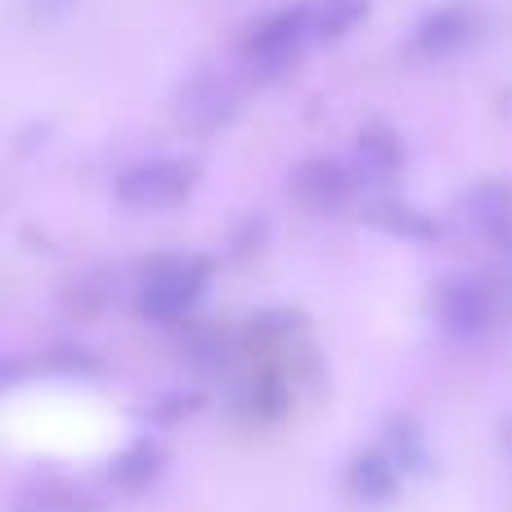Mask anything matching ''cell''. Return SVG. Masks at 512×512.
Segmentation results:
<instances>
[{"instance_id":"cell-1","label":"cell","mask_w":512,"mask_h":512,"mask_svg":"<svg viewBox=\"0 0 512 512\" xmlns=\"http://www.w3.org/2000/svg\"><path fill=\"white\" fill-rule=\"evenodd\" d=\"M315 45V23H310V5H279L265 9L261 18H252L239 36V68L252 81L270 86V81L288 77L306 50Z\"/></svg>"},{"instance_id":"cell-2","label":"cell","mask_w":512,"mask_h":512,"mask_svg":"<svg viewBox=\"0 0 512 512\" xmlns=\"http://www.w3.org/2000/svg\"><path fill=\"white\" fill-rule=\"evenodd\" d=\"M207 270L203 256H153L140 265V283H135V310L153 324H176L203 301L207 292Z\"/></svg>"},{"instance_id":"cell-3","label":"cell","mask_w":512,"mask_h":512,"mask_svg":"<svg viewBox=\"0 0 512 512\" xmlns=\"http://www.w3.org/2000/svg\"><path fill=\"white\" fill-rule=\"evenodd\" d=\"M198 189V167L189 158H144L113 180V194L131 212H171Z\"/></svg>"},{"instance_id":"cell-4","label":"cell","mask_w":512,"mask_h":512,"mask_svg":"<svg viewBox=\"0 0 512 512\" xmlns=\"http://www.w3.org/2000/svg\"><path fill=\"white\" fill-rule=\"evenodd\" d=\"M477 32H481V9L472 5V0H445V5L427 9V14L409 27L405 50L414 54V59L436 63V59L459 54L463 45H472Z\"/></svg>"},{"instance_id":"cell-5","label":"cell","mask_w":512,"mask_h":512,"mask_svg":"<svg viewBox=\"0 0 512 512\" xmlns=\"http://www.w3.org/2000/svg\"><path fill=\"white\" fill-rule=\"evenodd\" d=\"M171 108L194 131H221V126H230L239 117V90L225 77H216V72H194V77H185L176 86Z\"/></svg>"},{"instance_id":"cell-6","label":"cell","mask_w":512,"mask_h":512,"mask_svg":"<svg viewBox=\"0 0 512 512\" xmlns=\"http://www.w3.org/2000/svg\"><path fill=\"white\" fill-rule=\"evenodd\" d=\"M355 185H360L355 171L346 167V162H333V158H306V162H297L288 176L292 203L315 212V216L342 212V207L355 198Z\"/></svg>"},{"instance_id":"cell-7","label":"cell","mask_w":512,"mask_h":512,"mask_svg":"<svg viewBox=\"0 0 512 512\" xmlns=\"http://www.w3.org/2000/svg\"><path fill=\"white\" fill-rule=\"evenodd\" d=\"M499 315V292L481 279H450L436 292V319L450 337H481Z\"/></svg>"},{"instance_id":"cell-8","label":"cell","mask_w":512,"mask_h":512,"mask_svg":"<svg viewBox=\"0 0 512 512\" xmlns=\"http://www.w3.org/2000/svg\"><path fill=\"white\" fill-rule=\"evenodd\" d=\"M454 221L481 239H504L512 230V180H481L454 203Z\"/></svg>"},{"instance_id":"cell-9","label":"cell","mask_w":512,"mask_h":512,"mask_svg":"<svg viewBox=\"0 0 512 512\" xmlns=\"http://www.w3.org/2000/svg\"><path fill=\"white\" fill-rule=\"evenodd\" d=\"M360 185H391L405 171V140L391 126H364L351 140V162Z\"/></svg>"},{"instance_id":"cell-10","label":"cell","mask_w":512,"mask_h":512,"mask_svg":"<svg viewBox=\"0 0 512 512\" xmlns=\"http://www.w3.org/2000/svg\"><path fill=\"white\" fill-rule=\"evenodd\" d=\"M400 463L391 459L382 445H373V450L355 454L351 468H346V481H351V495L364 499V504H387V499H396L400 490Z\"/></svg>"},{"instance_id":"cell-11","label":"cell","mask_w":512,"mask_h":512,"mask_svg":"<svg viewBox=\"0 0 512 512\" xmlns=\"http://www.w3.org/2000/svg\"><path fill=\"white\" fill-rule=\"evenodd\" d=\"M382 450H387L391 459L400 463V472H414V477H423V472L432 468V445H427L423 423H414V418H391L387 436H382Z\"/></svg>"},{"instance_id":"cell-12","label":"cell","mask_w":512,"mask_h":512,"mask_svg":"<svg viewBox=\"0 0 512 512\" xmlns=\"http://www.w3.org/2000/svg\"><path fill=\"white\" fill-rule=\"evenodd\" d=\"M162 468H167V454H162V445H153V441H131L122 454H117L113 481H117L122 490H144V486H153V481L162 477Z\"/></svg>"},{"instance_id":"cell-13","label":"cell","mask_w":512,"mask_h":512,"mask_svg":"<svg viewBox=\"0 0 512 512\" xmlns=\"http://www.w3.org/2000/svg\"><path fill=\"white\" fill-rule=\"evenodd\" d=\"M310 23H315V41H342L355 23L369 18V0H306Z\"/></svg>"},{"instance_id":"cell-14","label":"cell","mask_w":512,"mask_h":512,"mask_svg":"<svg viewBox=\"0 0 512 512\" xmlns=\"http://www.w3.org/2000/svg\"><path fill=\"white\" fill-rule=\"evenodd\" d=\"M99 504L68 486H23L9 512H95Z\"/></svg>"},{"instance_id":"cell-15","label":"cell","mask_w":512,"mask_h":512,"mask_svg":"<svg viewBox=\"0 0 512 512\" xmlns=\"http://www.w3.org/2000/svg\"><path fill=\"white\" fill-rule=\"evenodd\" d=\"M369 216L382 225V230L405 234V239H436V234H441V230H436V221H427V216H423V212H414L409 203H391V198H387V203L373 207Z\"/></svg>"},{"instance_id":"cell-16","label":"cell","mask_w":512,"mask_h":512,"mask_svg":"<svg viewBox=\"0 0 512 512\" xmlns=\"http://www.w3.org/2000/svg\"><path fill=\"white\" fill-rule=\"evenodd\" d=\"M185 360L194 364V369H203V373L225 369V360H230V337L216 333V328H203V333H194L185 342Z\"/></svg>"},{"instance_id":"cell-17","label":"cell","mask_w":512,"mask_h":512,"mask_svg":"<svg viewBox=\"0 0 512 512\" xmlns=\"http://www.w3.org/2000/svg\"><path fill=\"white\" fill-rule=\"evenodd\" d=\"M45 369L59 378H95L99 373V355H90L86 346H54L45 355Z\"/></svg>"},{"instance_id":"cell-18","label":"cell","mask_w":512,"mask_h":512,"mask_svg":"<svg viewBox=\"0 0 512 512\" xmlns=\"http://www.w3.org/2000/svg\"><path fill=\"white\" fill-rule=\"evenodd\" d=\"M198 409H203V396H198V391H167V396H158V405H153V423L158 427L189 423Z\"/></svg>"},{"instance_id":"cell-19","label":"cell","mask_w":512,"mask_h":512,"mask_svg":"<svg viewBox=\"0 0 512 512\" xmlns=\"http://www.w3.org/2000/svg\"><path fill=\"white\" fill-rule=\"evenodd\" d=\"M72 5H77V0H27V14H32L36 23H59Z\"/></svg>"},{"instance_id":"cell-20","label":"cell","mask_w":512,"mask_h":512,"mask_svg":"<svg viewBox=\"0 0 512 512\" xmlns=\"http://www.w3.org/2000/svg\"><path fill=\"white\" fill-rule=\"evenodd\" d=\"M508 450H512V427H508Z\"/></svg>"}]
</instances>
